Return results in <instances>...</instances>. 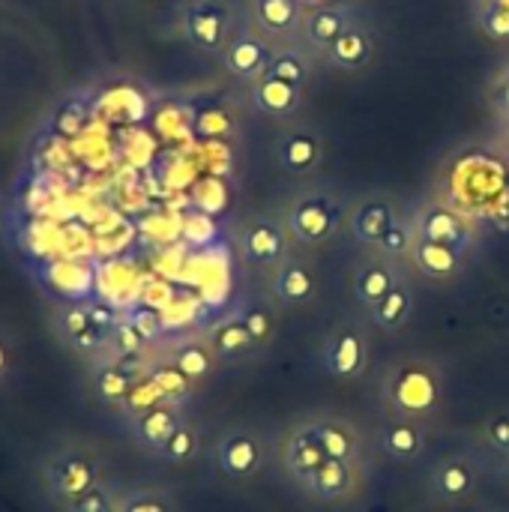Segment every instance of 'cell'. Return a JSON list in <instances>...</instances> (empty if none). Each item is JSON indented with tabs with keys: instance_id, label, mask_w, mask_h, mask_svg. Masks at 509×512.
<instances>
[{
	"instance_id": "obj_1",
	"label": "cell",
	"mask_w": 509,
	"mask_h": 512,
	"mask_svg": "<svg viewBox=\"0 0 509 512\" xmlns=\"http://www.w3.org/2000/svg\"><path fill=\"white\" fill-rule=\"evenodd\" d=\"M384 399L396 417L417 420V423L426 417H435L441 408V399H444L441 375L435 366H429L423 360L396 363L384 375Z\"/></svg>"
},
{
	"instance_id": "obj_2",
	"label": "cell",
	"mask_w": 509,
	"mask_h": 512,
	"mask_svg": "<svg viewBox=\"0 0 509 512\" xmlns=\"http://www.w3.org/2000/svg\"><path fill=\"white\" fill-rule=\"evenodd\" d=\"M342 225V204L330 195H303L291 213L288 228L300 243H324Z\"/></svg>"
},
{
	"instance_id": "obj_3",
	"label": "cell",
	"mask_w": 509,
	"mask_h": 512,
	"mask_svg": "<svg viewBox=\"0 0 509 512\" xmlns=\"http://www.w3.org/2000/svg\"><path fill=\"white\" fill-rule=\"evenodd\" d=\"M369 360V348H366V336L357 324H339L327 342H324V366L333 378H357L366 369Z\"/></svg>"
},
{
	"instance_id": "obj_4",
	"label": "cell",
	"mask_w": 509,
	"mask_h": 512,
	"mask_svg": "<svg viewBox=\"0 0 509 512\" xmlns=\"http://www.w3.org/2000/svg\"><path fill=\"white\" fill-rule=\"evenodd\" d=\"M414 234L417 237H426L432 243H444V246H450V249H456L462 255H468V249L474 246L471 225L459 213H453L450 207H441V204H432V207H426L417 216Z\"/></svg>"
},
{
	"instance_id": "obj_5",
	"label": "cell",
	"mask_w": 509,
	"mask_h": 512,
	"mask_svg": "<svg viewBox=\"0 0 509 512\" xmlns=\"http://www.w3.org/2000/svg\"><path fill=\"white\" fill-rule=\"evenodd\" d=\"M264 465V447L252 432H231L219 444V468L231 480H249Z\"/></svg>"
},
{
	"instance_id": "obj_6",
	"label": "cell",
	"mask_w": 509,
	"mask_h": 512,
	"mask_svg": "<svg viewBox=\"0 0 509 512\" xmlns=\"http://www.w3.org/2000/svg\"><path fill=\"white\" fill-rule=\"evenodd\" d=\"M399 222L396 207L384 198H369L351 213V234L363 246H378L381 237Z\"/></svg>"
},
{
	"instance_id": "obj_7",
	"label": "cell",
	"mask_w": 509,
	"mask_h": 512,
	"mask_svg": "<svg viewBox=\"0 0 509 512\" xmlns=\"http://www.w3.org/2000/svg\"><path fill=\"white\" fill-rule=\"evenodd\" d=\"M318 291V279L309 264L303 261H285L273 279V294L282 306H306L312 303Z\"/></svg>"
},
{
	"instance_id": "obj_8",
	"label": "cell",
	"mask_w": 509,
	"mask_h": 512,
	"mask_svg": "<svg viewBox=\"0 0 509 512\" xmlns=\"http://www.w3.org/2000/svg\"><path fill=\"white\" fill-rule=\"evenodd\" d=\"M381 444L387 450L390 459L408 465L414 459L423 456L426 450V432L417 420H405V417H393L384 429H381Z\"/></svg>"
},
{
	"instance_id": "obj_9",
	"label": "cell",
	"mask_w": 509,
	"mask_h": 512,
	"mask_svg": "<svg viewBox=\"0 0 509 512\" xmlns=\"http://www.w3.org/2000/svg\"><path fill=\"white\" fill-rule=\"evenodd\" d=\"M435 483V492L450 501V504H459V501H468L477 489V468L471 465V459H462V456H453V459H444L432 477Z\"/></svg>"
},
{
	"instance_id": "obj_10",
	"label": "cell",
	"mask_w": 509,
	"mask_h": 512,
	"mask_svg": "<svg viewBox=\"0 0 509 512\" xmlns=\"http://www.w3.org/2000/svg\"><path fill=\"white\" fill-rule=\"evenodd\" d=\"M411 255H414V264L423 276L429 279H450L462 270V261L465 255L444 246V243H432L426 237H417L414 234V246H411Z\"/></svg>"
},
{
	"instance_id": "obj_11",
	"label": "cell",
	"mask_w": 509,
	"mask_h": 512,
	"mask_svg": "<svg viewBox=\"0 0 509 512\" xmlns=\"http://www.w3.org/2000/svg\"><path fill=\"white\" fill-rule=\"evenodd\" d=\"M243 252L252 264H276L285 255V231L270 219H258L243 234Z\"/></svg>"
},
{
	"instance_id": "obj_12",
	"label": "cell",
	"mask_w": 509,
	"mask_h": 512,
	"mask_svg": "<svg viewBox=\"0 0 509 512\" xmlns=\"http://www.w3.org/2000/svg\"><path fill=\"white\" fill-rule=\"evenodd\" d=\"M303 483L312 489V495H315L318 501H327V504H336V501L348 498V495L354 492V486H357L351 462H333V459H327V462H324L309 480H303Z\"/></svg>"
},
{
	"instance_id": "obj_13",
	"label": "cell",
	"mask_w": 509,
	"mask_h": 512,
	"mask_svg": "<svg viewBox=\"0 0 509 512\" xmlns=\"http://www.w3.org/2000/svg\"><path fill=\"white\" fill-rule=\"evenodd\" d=\"M312 438L318 441V447L324 450L327 459L333 462H354L357 456V432L345 423V420H318L309 423Z\"/></svg>"
},
{
	"instance_id": "obj_14",
	"label": "cell",
	"mask_w": 509,
	"mask_h": 512,
	"mask_svg": "<svg viewBox=\"0 0 509 512\" xmlns=\"http://www.w3.org/2000/svg\"><path fill=\"white\" fill-rule=\"evenodd\" d=\"M396 282H399V276H396V270H393L390 264H384V261H369V264H363V267L357 270V276H354V297H357V303L375 309V306L396 288Z\"/></svg>"
},
{
	"instance_id": "obj_15",
	"label": "cell",
	"mask_w": 509,
	"mask_h": 512,
	"mask_svg": "<svg viewBox=\"0 0 509 512\" xmlns=\"http://www.w3.org/2000/svg\"><path fill=\"white\" fill-rule=\"evenodd\" d=\"M285 465H288V471L303 483V480H309L324 462H327V456H324V450L318 447V441L312 438V432H309V426H303L300 432H294L288 441H285Z\"/></svg>"
},
{
	"instance_id": "obj_16",
	"label": "cell",
	"mask_w": 509,
	"mask_h": 512,
	"mask_svg": "<svg viewBox=\"0 0 509 512\" xmlns=\"http://www.w3.org/2000/svg\"><path fill=\"white\" fill-rule=\"evenodd\" d=\"M255 105L264 111V114H273V117H288L297 111L300 105V87L264 72V78L258 81L255 87Z\"/></svg>"
},
{
	"instance_id": "obj_17",
	"label": "cell",
	"mask_w": 509,
	"mask_h": 512,
	"mask_svg": "<svg viewBox=\"0 0 509 512\" xmlns=\"http://www.w3.org/2000/svg\"><path fill=\"white\" fill-rule=\"evenodd\" d=\"M321 159V141L312 132H291L279 147V162L288 174H309Z\"/></svg>"
},
{
	"instance_id": "obj_18",
	"label": "cell",
	"mask_w": 509,
	"mask_h": 512,
	"mask_svg": "<svg viewBox=\"0 0 509 512\" xmlns=\"http://www.w3.org/2000/svg\"><path fill=\"white\" fill-rule=\"evenodd\" d=\"M369 312H372L375 327H381L387 333L402 330L408 324L411 312H414V294H411V288L405 282H396V288L375 309H369Z\"/></svg>"
},
{
	"instance_id": "obj_19",
	"label": "cell",
	"mask_w": 509,
	"mask_h": 512,
	"mask_svg": "<svg viewBox=\"0 0 509 512\" xmlns=\"http://www.w3.org/2000/svg\"><path fill=\"white\" fill-rule=\"evenodd\" d=\"M330 60L342 69H363L372 57V39L360 27H348L330 48Z\"/></svg>"
},
{
	"instance_id": "obj_20",
	"label": "cell",
	"mask_w": 509,
	"mask_h": 512,
	"mask_svg": "<svg viewBox=\"0 0 509 512\" xmlns=\"http://www.w3.org/2000/svg\"><path fill=\"white\" fill-rule=\"evenodd\" d=\"M345 30H348L345 12L330 9V6L315 9V12H309V18H306V36H309V42L318 45V48H324V51H327Z\"/></svg>"
},
{
	"instance_id": "obj_21",
	"label": "cell",
	"mask_w": 509,
	"mask_h": 512,
	"mask_svg": "<svg viewBox=\"0 0 509 512\" xmlns=\"http://www.w3.org/2000/svg\"><path fill=\"white\" fill-rule=\"evenodd\" d=\"M177 429H180L177 411H174V408H165V405H156V408L144 411L141 420H138V435H141L150 447H156V450H162V447L171 441V435H174Z\"/></svg>"
},
{
	"instance_id": "obj_22",
	"label": "cell",
	"mask_w": 509,
	"mask_h": 512,
	"mask_svg": "<svg viewBox=\"0 0 509 512\" xmlns=\"http://www.w3.org/2000/svg\"><path fill=\"white\" fill-rule=\"evenodd\" d=\"M270 60H273V57H270V48H267L261 39H252V36L234 42L231 51H228V66H231L237 75H243V78L258 75L264 66H270Z\"/></svg>"
},
{
	"instance_id": "obj_23",
	"label": "cell",
	"mask_w": 509,
	"mask_h": 512,
	"mask_svg": "<svg viewBox=\"0 0 509 512\" xmlns=\"http://www.w3.org/2000/svg\"><path fill=\"white\" fill-rule=\"evenodd\" d=\"M54 486L60 495L78 501L81 495H87L93 489V465L87 459H66L57 465L54 471Z\"/></svg>"
},
{
	"instance_id": "obj_24",
	"label": "cell",
	"mask_w": 509,
	"mask_h": 512,
	"mask_svg": "<svg viewBox=\"0 0 509 512\" xmlns=\"http://www.w3.org/2000/svg\"><path fill=\"white\" fill-rule=\"evenodd\" d=\"M210 348L219 354V357H243L255 348L243 318H234V321H225L213 330V339H210Z\"/></svg>"
},
{
	"instance_id": "obj_25",
	"label": "cell",
	"mask_w": 509,
	"mask_h": 512,
	"mask_svg": "<svg viewBox=\"0 0 509 512\" xmlns=\"http://www.w3.org/2000/svg\"><path fill=\"white\" fill-rule=\"evenodd\" d=\"M222 30H225V15L210 6V3H201L189 12V33L198 45L204 48H216L219 39H222Z\"/></svg>"
},
{
	"instance_id": "obj_26",
	"label": "cell",
	"mask_w": 509,
	"mask_h": 512,
	"mask_svg": "<svg viewBox=\"0 0 509 512\" xmlns=\"http://www.w3.org/2000/svg\"><path fill=\"white\" fill-rule=\"evenodd\" d=\"M255 12L270 33H288L297 24V0H258Z\"/></svg>"
},
{
	"instance_id": "obj_27",
	"label": "cell",
	"mask_w": 509,
	"mask_h": 512,
	"mask_svg": "<svg viewBox=\"0 0 509 512\" xmlns=\"http://www.w3.org/2000/svg\"><path fill=\"white\" fill-rule=\"evenodd\" d=\"M174 366L189 378V381H198L204 375H210L213 369V357L204 345H183L177 354H174Z\"/></svg>"
},
{
	"instance_id": "obj_28",
	"label": "cell",
	"mask_w": 509,
	"mask_h": 512,
	"mask_svg": "<svg viewBox=\"0 0 509 512\" xmlns=\"http://www.w3.org/2000/svg\"><path fill=\"white\" fill-rule=\"evenodd\" d=\"M267 72H270V75H276V78H282V81H288V84H294V87H300V84L306 81V75H309L306 60H303L300 54H294V51H282V54H276V57L270 60Z\"/></svg>"
},
{
	"instance_id": "obj_29",
	"label": "cell",
	"mask_w": 509,
	"mask_h": 512,
	"mask_svg": "<svg viewBox=\"0 0 509 512\" xmlns=\"http://www.w3.org/2000/svg\"><path fill=\"white\" fill-rule=\"evenodd\" d=\"M243 324H246V330H249V336H252L255 348H264V345L273 339V330H276V324H273V312H270V309H264V306H252V309H246V312H243Z\"/></svg>"
},
{
	"instance_id": "obj_30",
	"label": "cell",
	"mask_w": 509,
	"mask_h": 512,
	"mask_svg": "<svg viewBox=\"0 0 509 512\" xmlns=\"http://www.w3.org/2000/svg\"><path fill=\"white\" fill-rule=\"evenodd\" d=\"M150 381L156 384V390H159L165 399H180V396H186V393H189V384H192V381H189L177 366L156 369Z\"/></svg>"
},
{
	"instance_id": "obj_31",
	"label": "cell",
	"mask_w": 509,
	"mask_h": 512,
	"mask_svg": "<svg viewBox=\"0 0 509 512\" xmlns=\"http://www.w3.org/2000/svg\"><path fill=\"white\" fill-rule=\"evenodd\" d=\"M66 333H69V339L75 342V345H81V348H93V342H96V327L90 324V318H87V309H72V312H66Z\"/></svg>"
},
{
	"instance_id": "obj_32",
	"label": "cell",
	"mask_w": 509,
	"mask_h": 512,
	"mask_svg": "<svg viewBox=\"0 0 509 512\" xmlns=\"http://www.w3.org/2000/svg\"><path fill=\"white\" fill-rule=\"evenodd\" d=\"M96 387H99V393H102L108 402L129 399V393H132V381H129V375H123L120 369H105V372L96 378Z\"/></svg>"
},
{
	"instance_id": "obj_33",
	"label": "cell",
	"mask_w": 509,
	"mask_h": 512,
	"mask_svg": "<svg viewBox=\"0 0 509 512\" xmlns=\"http://www.w3.org/2000/svg\"><path fill=\"white\" fill-rule=\"evenodd\" d=\"M195 450H198V435H195L189 426H180V429L171 435V441L162 447V453H165L171 462H186V459L195 456Z\"/></svg>"
},
{
	"instance_id": "obj_34",
	"label": "cell",
	"mask_w": 509,
	"mask_h": 512,
	"mask_svg": "<svg viewBox=\"0 0 509 512\" xmlns=\"http://www.w3.org/2000/svg\"><path fill=\"white\" fill-rule=\"evenodd\" d=\"M411 246H414V231H411L408 225H402V222H396V225L381 237V243H378V249H381L384 255H390V258H399V255H405V252H411Z\"/></svg>"
},
{
	"instance_id": "obj_35",
	"label": "cell",
	"mask_w": 509,
	"mask_h": 512,
	"mask_svg": "<svg viewBox=\"0 0 509 512\" xmlns=\"http://www.w3.org/2000/svg\"><path fill=\"white\" fill-rule=\"evenodd\" d=\"M483 27L495 36V39H509V6L489 0L486 12H483Z\"/></svg>"
},
{
	"instance_id": "obj_36",
	"label": "cell",
	"mask_w": 509,
	"mask_h": 512,
	"mask_svg": "<svg viewBox=\"0 0 509 512\" xmlns=\"http://www.w3.org/2000/svg\"><path fill=\"white\" fill-rule=\"evenodd\" d=\"M486 441L492 450L509 456V414H495L486 423Z\"/></svg>"
},
{
	"instance_id": "obj_37",
	"label": "cell",
	"mask_w": 509,
	"mask_h": 512,
	"mask_svg": "<svg viewBox=\"0 0 509 512\" xmlns=\"http://www.w3.org/2000/svg\"><path fill=\"white\" fill-rule=\"evenodd\" d=\"M114 339H117V345L123 351H138V345H141V333L129 321H123V324L114 327Z\"/></svg>"
},
{
	"instance_id": "obj_38",
	"label": "cell",
	"mask_w": 509,
	"mask_h": 512,
	"mask_svg": "<svg viewBox=\"0 0 509 512\" xmlns=\"http://www.w3.org/2000/svg\"><path fill=\"white\" fill-rule=\"evenodd\" d=\"M123 512H171V510H168V504H162L159 498L141 495V498H132Z\"/></svg>"
},
{
	"instance_id": "obj_39",
	"label": "cell",
	"mask_w": 509,
	"mask_h": 512,
	"mask_svg": "<svg viewBox=\"0 0 509 512\" xmlns=\"http://www.w3.org/2000/svg\"><path fill=\"white\" fill-rule=\"evenodd\" d=\"M87 318H90V324H93L96 330H108V327L114 324V315H111V309H105V306H90V309H87Z\"/></svg>"
},
{
	"instance_id": "obj_40",
	"label": "cell",
	"mask_w": 509,
	"mask_h": 512,
	"mask_svg": "<svg viewBox=\"0 0 509 512\" xmlns=\"http://www.w3.org/2000/svg\"><path fill=\"white\" fill-rule=\"evenodd\" d=\"M501 108L509 114V75L504 78V87H501Z\"/></svg>"
},
{
	"instance_id": "obj_41",
	"label": "cell",
	"mask_w": 509,
	"mask_h": 512,
	"mask_svg": "<svg viewBox=\"0 0 509 512\" xmlns=\"http://www.w3.org/2000/svg\"><path fill=\"white\" fill-rule=\"evenodd\" d=\"M6 363H9V354H6V345L0 342V375H3V369H6Z\"/></svg>"
},
{
	"instance_id": "obj_42",
	"label": "cell",
	"mask_w": 509,
	"mask_h": 512,
	"mask_svg": "<svg viewBox=\"0 0 509 512\" xmlns=\"http://www.w3.org/2000/svg\"><path fill=\"white\" fill-rule=\"evenodd\" d=\"M495 3H504V6H509V0H495Z\"/></svg>"
},
{
	"instance_id": "obj_43",
	"label": "cell",
	"mask_w": 509,
	"mask_h": 512,
	"mask_svg": "<svg viewBox=\"0 0 509 512\" xmlns=\"http://www.w3.org/2000/svg\"><path fill=\"white\" fill-rule=\"evenodd\" d=\"M507 477H509V465H507Z\"/></svg>"
}]
</instances>
